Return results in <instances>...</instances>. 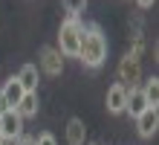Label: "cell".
I'll return each instance as SVG.
<instances>
[{"label": "cell", "instance_id": "cell-14", "mask_svg": "<svg viewBox=\"0 0 159 145\" xmlns=\"http://www.w3.org/2000/svg\"><path fill=\"white\" fill-rule=\"evenodd\" d=\"M61 3H64V12H67L70 17H84L90 0H61Z\"/></svg>", "mask_w": 159, "mask_h": 145}, {"label": "cell", "instance_id": "cell-3", "mask_svg": "<svg viewBox=\"0 0 159 145\" xmlns=\"http://www.w3.org/2000/svg\"><path fill=\"white\" fill-rule=\"evenodd\" d=\"M116 75H119V84H125V87H139V79H142V58L133 55V52H127V55L119 61Z\"/></svg>", "mask_w": 159, "mask_h": 145}, {"label": "cell", "instance_id": "cell-15", "mask_svg": "<svg viewBox=\"0 0 159 145\" xmlns=\"http://www.w3.org/2000/svg\"><path fill=\"white\" fill-rule=\"evenodd\" d=\"M35 145H58V139H55V137H52V133H49V131H43V133H41V137H38V139H35Z\"/></svg>", "mask_w": 159, "mask_h": 145}, {"label": "cell", "instance_id": "cell-9", "mask_svg": "<svg viewBox=\"0 0 159 145\" xmlns=\"http://www.w3.org/2000/svg\"><path fill=\"white\" fill-rule=\"evenodd\" d=\"M17 81H20V87L26 93H38V81H41V73H38V67L35 64H23L20 70H17V75H15Z\"/></svg>", "mask_w": 159, "mask_h": 145}, {"label": "cell", "instance_id": "cell-5", "mask_svg": "<svg viewBox=\"0 0 159 145\" xmlns=\"http://www.w3.org/2000/svg\"><path fill=\"white\" fill-rule=\"evenodd\" d=\"M0 131H3V137L12 139V142H17V139L23 137V119L17 116L15 108H9V110L0 113Z\"/></svg>", "mask_w": 159, "mask_h": 145}, {"label": "cell", "instance_id": "cell-1", "mask_svg": "<svg viewBox=\"0 0 159 145\" xmlns=\"http://www.w3.org/2000/svg\"><path fill=\"white\" fill-rule=\"evenodd\" d=\"M107 52H110V41H107L104 29H101L98 23H87L75 58L87 67V70H101L104 61H107Z\"/></svg>", "mask_w": 159, "mask_h": 145}, {"label": "cell", "instance_id": "cell-8", "mask_svg": "<svg viewBox=\"0 0 159 145\" xmlns=\"http://www.w3.org/2000/svg\"><path fill=\"white\" fill-rule=\"evenodd\" d=\"M148 110V102H145V93L142 87H127V102H125V113L130 119H136L139 113Z\"/></svg>", "mask_w": 159, "mask_h": 145}, {"label": "cell", "instance_id": "cell-12", "mask_svg": "<svg viewBox=\"0 0 159 145\" xmlns=\"http://www.w3.org/2000/svg\"><path fill=\"white\" fill-rule=\"evenodd\" d=\"M67 145H87V125L78 116L67 122Z\"/></svg>", "mask_w": 159, "mask_h": 145}, {"label": "cell", "instance_id": "cell-16", "mask_svg": "<svg viewBox=\"0 0 159 145\" xmlns=\"http://www.w3.org/2000/svg\"><path fill=\"white\" fill-rule=\"evenodd\" d=\"M153 3H156V0H136V6H139V9H151Z\"/></svg>", "mask_w": 159, "mask_h": 145}, {"label": "cell", "instance_id": "cell-6", "mask_svg": "<svg viewBox=\"0 0 159 145\" xmlns=\"http://www.w3.org/2000/svg\"><path fill=\"white\" fill-rule=\"evenodd\" d=\"M125 102H127V87L119 84V81L110 84L107 93H104V108H107V113H113V116L125 113Z\"/></svg>", "mask_w": 159, "mask_h": 145}, {"label": "cell", "instance_id": "cell-4", "mask_svg": "<svg viewBox=\"0 0 159 145\" xmlns=\"http://www.w3.org/2000/svg\"><path fill=\"white\" fill-rule=\"evenodd\" d=\"M38 73L49 75V79H58V75L64 73V55L58 52V46H41L38 52Z\"/></svg>", "mask_w": 159, "mask_h": 145}, {"label": "cell", "instance_id": "cell-17", "mask_svg": "<svg viewBox=\"0 0 159 145\" xmlns=\"http://www.w3.org/2000/svg\"><path fill=\"white\" fill-rule=\"evenodd\" d=\"M17 145H35V139H32V137H26V133H23V137L17 139Z\"/></svg>", "mask_w": 159, "mask_h": 145}, {"label": "cell", "instance_id": "cell-18", "mask_svg": "<svg viewBox=\"0 0 159 145\" xmlns=\"http://www.w3.org/2000/svg\"><path fill=\"white\" fill-rule=\"evenodd\" d=\"M3 110H9V108H6V102H3V96H0V113H3Z\"/></svg>", "mask_w": 159, "mask_h": 145}, {"label": "cell", "instance_id": "cell-10", "mask_svg": "<svg viewBox=\"0 0 159 145\" xmlns=\"http://www.w3.org/2000/svg\"><path fill=\"white\" fill-rule=\"evenodd\" d=\"M15 110H17V116L26 122V119H32V116H38V110H41V96L38 93H23V99L15 104Z\"/></svg>", "mask_w": 159, "mask_h": 145}, {"label": "cell", "instance_id": "cell-2", "mask_svg": "<svg viewBox=\"0 0 159 145\" xmlns=\"http://www.w3.org/2000/svg\"><path fill=\"white\" fill-rule=\"evenodd\" d=\"M84 26H87L84 17H70V15H67V17L61 21V26H58V52H61L64 58H75V55H78Z\"/></svg>", "mask_w": 159, "mask_h": 145}, {"label": "cell", "instance_id": "cell-19", "mask_svg": "<svg viewBox=\"0 0 159 145\" xmlns=\"http://www.w3.org/2000/svg\"><path fill=\"white\" fill-rule=\"evenodd\" d=\"M3 142H6V137H3V131H0V145H3Z\"/></svg>", "mask_w": 159, "mask_h": 145}, {"label": "cell", "instance_id": "cell-20", "mask_svg": "<svg viewBox=\"0 0 159 145\" xmlns=\"http://www.w3.org/2000/svg\"><path fill=\"white\" fill-rule=\"evenodd\" d=\"M87 145H96V142H87Z\"/></svg>", "mask_w": 159, "mask_h": 145}, {"label": "cell", "instance_id": "cell-13", "mask_svg": "<svg viewBox=\"0 0 159 145\" xmlns=\"http://www.w3.org/2000/svg\"><path fill=\"white\" fill-rule=\"evenodd\" d=\"M142 87V93H145V102H148V108H156L159 104V79L156 75H151L145 84H139Z\"/></svg>", "mask_w": 159, "mask_h": 145}, {"label": "cell", "instance_id": "cell-7", "mask_svg": "<svg viewBox=\"0 0 159 145\" xmlns=\"http://www.w3.org/2000/svg\"><path fill=\"white\" fill-rule=\"evenodd\" d=\"M156 128H159V110L156 108H148L145 113L136 116V131L142 139H153L156 137Z\"/></svg>", "mask_w": 159, "mask_h": 145}, {"label": "cell", "instance_id": "cell-11", "mask_svg": "<svg viewBox=\"0 0 159 145\" xmlns=\"http://www.w3.org/2000/svg\"><path fill=\"white\" fill-rule=\"evenodd\" d=\"M23 93H26V90L20 87V81H17L15 75H12V79H6V81H3V87H0V96H3L6 108H15V104L23 99Z\"/></svg>", "mask_w": 159, "mask_h": 145}]
</instances>
